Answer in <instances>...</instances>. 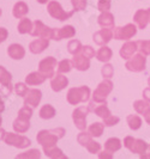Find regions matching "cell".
<instances>
[{
  "mask_svg": "<svg viewBox=\"0 0 150 159\" xmlns=\"http://www.w3.org/2000/svg\"><path fill=\"white\" fill-rule=\"evenodd\" d=\"M124 146L130 152L138 154L141 158H150V145L143 139H136L133 136L127 135L124 139Z\"/></svg>",
  "mask_w": 150,
  "mask_h": 159,
  "instance_id": "1",
  "label": "cell"
},
{
  "mask_svg": "<svg viewBox=\"0 0 150 159\" xmlns=\"http://www.w3.org/2000/svg\"><path fill=\"white\" fill-rule=\"evenodd\" d=\"M90 96H91V91L90 89L85 86V85H82L78 88H71L67 91V95H66V99L69 104L71 105H78L79 103H85L90 99Z\"/></svg>",
  "mask_w": 150,
  "mask_h": 159,
  "instance_id": "2",
  "label": "cell"
},
{
  "mask_svg": "<svg viewBox=\"0 0 150 159\" xmlns=\"http://www.w3.org/2000/svg\"><path fill=\"white\" fill-rule=\"evenodd\" d=\"M47 12L52 18L58 19V20H60V22H64V20L70 19L76 11L72 10V11H69V12H67V11L64 10L63 6H61V4H60L59 1H56V0H51L47 4Z\"/></svg>",
  "mask_w": 150,
  "mask_h": 159,
  "instance_id": "3",
  "label": "cell"
},
{
  "mask_svg": "<svg viewBox=\"0 0 150 159\" xmlns=\"http://www.w3.org/2000/svg\"><path fill=\"white\" fill-rule=\"evenodd\" d=\"M113 88H114V85L111 79H103L93 92V96H91L93 101L97 104L106 103V99L113 91Z\"/></svg>",
  "mask_w": 150,
  "mask_h": 159,
  "instance_id": "4",
  "label": "cell"
},
{
  "mask_svg": "<svg viewBox=\"0 0 150 159\" xmlns=\"http://www.w3.org/2000/svg\"><path fill=\"white\" fill-rule=\"evenodd\" d=\"M91 111L89 105H80L78 108H76L72 111V121L75 123V126L79 130H85L88 128L87 117L89 112Z\"/></svg>",
  "mask_w": 150,
  "mask_h": 159,
  "instance_id": "5",
  "label": "cell"
},
{
  "mask_svg": "<svg viewBox=\"0 0 150 159\" xmlns=\"http://www.w3.org/2000/svg\"><path fill=\"white\" fill-rule=\"evenodd\" d=\"M4 143H6L7 146H12V147H16V148L24 150V148H28L31 145V140L29 138H27V136L21 135L19 133L10 132L5 136Z\"/></svg>",
  "mask_w": 150,
  "mask_h": 159,
  "instance_id": "6",
  "label": "cell"
},
{
  "mask_svg": "<svg viewBox=\"0 0 150 159\" xmlns=\"http://www.w3.org/2000/svg\"><path fill=\"white\" fill-rule=\"evenodd\" d=\"M137 25L134 23H128L124 26L114 28V39L119 41H130L137 34Z\"/></svg>",
  "mask_w": 150,
  "mask_h": 159,
  "instance_id": "7",
  "label": "cell"
},
{
  "mask_svg": "<svg viewBox=\"0 0 150 159\" xmlns=\"http://www.w3.org/2000/svg\"><path fill=\"white\" fill-rule=\"evenodd\" d=\"M147 55H144L142 53H138V54H134L131 59H128L125 64L127 71L134 72V73H139L145 70V66H147Z\"/></svg>",
  "mask_w": 150,
  "mask_h": 159,
  "instance_id": "8",
  "label": "cell"
},
{
  "mask_svg": "<svg viewBox=\"0 0 150 159\" xmlns=\"http://www.w3.org/2000/svg\"><path fill=\"white\" fill-rule=\"evenodd\" d=\"M59 138L53 133L52 129H42L40 130L36 135V141L40 143L42 147H51V146H56L58 143Z\"/></svg>",
  "mask_w": 150,
  "mask_h": 159,
  "instance_id": "9",
  "label": "cell"
},
{
  "mask_svg": "<svg viewBox=\"0 0 150 159\" xmlns=\"http://www.w3.org/2000/svg\"><path fill=\"white\" fill-rule=\"evenodd\" d=\"M58 67V61L53 56H47L39 62V71L42 72L48 79L56 74V68Z\"/></svg>",
  "mask_w": 150,
  "mask_h": 159,
  "instance_id": "10",
  "label": "cell"
},
{
  "mask_svg": "<svg viewBox=\"0 0 150 159\" xmlns=\"http://www.w3.org/2000/svg\"><path fill=\"white\" fill-rule=\"evenodd\" d=\"M52 32H53V28H49L43 22L36 19L34 22L32 30L30 35H31L32 37H42V39L52 40Z\"/></svg>",
  "mask_w": 150,
  "mask_h": 159,
  "instance_id": "11",
  "label": "cell"
},
{
  "mask_svg": "<svg viewBox=\"0 0 150 159\" xmlns=\"http://www.w3.org/2000/svg\"><path fill=\"white\" fill-rule=\"evenodd\" d=\"M112 39H114V31L113 28H102L101 30L96 31L93 35V41L95 42V44L97 46H106L112 41Z\"/></svg>",
  "mask_w": 150,
  "mask_h": 159,
  "instance_id": "12",
  "label": "cell"
},
{
  "mask_svg": "<svg viewBox=\"0 0 150 159\" xmlns=\"http://www.w3.org/2000/svg\"><path fill=\"white\" fill-rule=\"evenodd\" d=\"M69 86V78L63 74V73H58L51 78V89L54 92H61L63 90Z\"/></svg>",
  "mask_w": 150,
  "mask_h": 159,
  "instance_id": "13",
  "label": "cell"
},
{
  "mask_svg": "<svg viewBox=\"0 0 150 159\" xmlns=\"http://www.w3.org/2000/svg\"><path fill=\"white\" fill-rule=\"evenodd\" d=\"M133 23L137 25L138 29H145L150 23V8H145V10H137L133 16Z\"/></svg>",
  "mask_w": 150,
  "mask_h": 159,
  "instance_id": "14",
  "label": "cell"
},
{
  "mask_svg": "<svg viewBox=\"0 0 150 159\" xmlns=\"http://www.w3.org/2000/svg\"><path fill=\"white\" fill-rule=\"evenodd\" d=\"M42 99V92L39 89H30L28 93L24 96V105H29L31 108H37Z\"/></svg>",
  "mask_w": 150,
  "mask_h": 159,
  "instance_id": "15",
  "label": "cell"
},
{
  "mask_svg": "<svg viewBox=\"0 0 150 159\" xmlns=\"http://www.w3.org/2000/svg\"><path fill=\"white\" fill-rule=\"evenodd\" d=\"M71 61L73 65V68H76L79 72H85L90 68V59L87 57L83 53L73 55Z\"/></svg>",
  "mask_w": 150,
  "mask_h": 159,
  "instance_id": "16",
  "label": "cell"
},
{
  "mask_svg": "<svg viewBox=\"0 0 150 159\" xmlns=\"http://www.w3.org/2000/svg\"><path fill=\"white\" fill-rule=\"evenodd\" d=\"M49 41L48 39H42V37H37L36 40H34L30 42L29 44V52L31 54H41L43 53L48 47H49Z\"/></svg>",
  "mask_w": 150,
  "mask_h": 159,
  "instance_id": "17",
  "label": "cell"
},
{
  "mask_svg": "<svg viewBox=\"0 0 150 159\" xmlns=\"http://www.w3.org/2000/svg\"><path fill=\"white\" fill-rule=\"evenodd\" d=\"M137 50H138V44H137V42L126 41V42L121 46V48H120L119 54H120V56H121V59L128 60V59H131V57L136 54Z\"/></svg>",
  "mask_w": 150,
  "mask_h": 159,
  "instance_id": "18",
  "label": "cell"
},
{
  "mask_svg": "<svg viewBox=\"0 0 150 159\" xmlns=\"http://www.w3.org/2000/svg\"><path fill=\"white\" fill-rule=\"evenodd\" d=\"M7 55L12 60L19 61V60L24 59V56H25V49L19 43H12L7 47Z\"/></svg>",
  "mask_w": 150,
  "mask_h": 159,
  "instance_id": "19",
  "label": "cell"
},
{
  "mask_svg": "<svg viewBox=\"0 0 150 159\" xmlns=\"http://www.w3.org/2000/svg\"><path fill=\"white\" fill-rule=\"evenodd\" d=\"M48 78L40 71H34L31 73H29L27 77H25V83L29 85V86H39L41 84H43Z\"/></svg>",
  "mask_w": 150,
  "mask_h": 159,
  "instance_id": "20",
  "label": "cell"
},
{
  "mask_svg": "<svg viewBox=\"0 0 150 159\" xmlns=\"http://www.w3.org/2000/svg\"><path fill=\"white\" fill-rule=\"evenodd\" d=\"M97 23L101 28H114L115 19L113 13H111L109 11H104L101 12V15L97 17Z\"/></svg>",
  "mask_w": 150,
  "mask_h": 159,
  "instance_id": "21",
  "label": "cell"
},
{
  "mask_svg": "<svg viewBox=\"0 0 150 159\" xmlns=\"http://www.w3.org/2000/svg\"><path fill=\"white\" fill-rule=\"evenodd\" d=\"M29 13V6L24 1H17L12 7V15L17 19H22Z\"/></svg>",
  "mask_w": 150,
  "mask_h": 159,
  "instance_id": "22",
  "label": "cell"
},
{
  "mask_svg": "<svg viewBox=\"0 0 150 159\" xmlns=\"http://www.w3.org/2000/svg\"><path fill=\"white\" fill-rule=\"evenodd\" d=\"M43 148V153L47 158L51 159H67V156L60 150L58 146H51V147H42Z\"/></svg>",
  "mask_w": 150,
  "mask_h": 159,
  "instance_id": "23",
  "label": "cell"
},
{
  "mask_svg": "<svg viewBox=\"0 0 150 159\" xmlns=\"http://www.w3.org/2000/svg\"><path fill=\"white\" fill-rule=\"evenodd\" d=\"M112 56H113V52H112L111 48L107 47V44L106 46H101V48L96 52V59L100 62H103V64L109 62Z\"/></svg>",
  "mask_w": 150,
  "mask_h": 159,
  "instance_id": "24",
  "label": "cell"
},
{
  "mask_svg": "<svg viewBox=\"0 0 150 159\" xmlns=\"http://www.w3.org/2000/svg\"><path fill=\"white\" fill-rule=\"evenodd\" d=\"M32 25H34V22H31V19H29L28 17H24L19 20V23L17 25V31L21 35L31 34Z\"/></svg>",
  "mask_w": 150,
  "mask_h": 159,
  "instance_id": "25",
  "label": "cell"
},
{
  "mask_svg": "<svg viewBox=\"0 0 150 159\" xmlns=\"http://www.w3.org/2000/svg\"><path fill=\"white\" fill-rule=\"evenodd\" d=\"M56 110L52 104H45V105H42L39 111V116L42 120H52L56 117Z\"/></svg>",
  "mask_w": 150,
  "mask_h": 159,
  "instance_id": "26",
  "label": "cell"
},
{
  "mask_svg": "<svg viewBox=\"0 0 150 159\" xmlns=\"http://www.w3.org/2000/svg\"><path fill=\"white\" fill-rule=\"evenodd\" d=\"M12 128L16 133H19V134H24L27 133L29 129H30V121H27V120H22L16 117V120L13 121L12 123Z\"/></svg>",
  "mask_w": 150,
  "mask_h": 159,
  "instance_id": "27",
  "label": "cell"
},
{
  "mask_svg": "<svg viewBox=\"0 0 150 159\" xmlns=\"http://www.w3.org/2000/svg\"><path fill=\"white\" fill-rule=\"evenodd\" d=\"M123 146V143L121 140L118 139V138H109L106 143H104V150L112 152V153H115L118 152Z\"/></svg>",
  "mask_w": 150,
  "mask_h": 159,
  "instance_id": "28",
  "label": "cell"
},
{
  "mask_svg": "<svg viewBox=\"0 0 150 159\" xmlns=\"http://www.w3.org/2000/svg\"><path fill=\"white\" fill-rule=\"evenodd\" d=\"M104 127L106 126L103 122H94L88 127V132L93 135V138H100L104 132Z\"/></svg>",
  "mask_w": 150,
  "mask_h": 159,
  "instance_id": "29",
  "label": "cell"
},
{
  "mask_svg": "<svg viewBox=\"0 0 150 159\" xmlns=\"http://www.w3.org/2000/svg\"><path fill=\"white\" fill-rule=\"evenodd\" d=\"M133 108L137 114L144 115V114L150 109V102L145 101L144 98H143V99H137V101L133 102Z\"/></svg>",
  "mask_w": 150,
  "mask_h": 159,
  "instance_id": "30",
  "label": "cell"
},
{
  "mask_svg": "<svg viewBox=\"0 0 150 159\" xmlns=\"http://www.w3.org/2000/svg\"><path fill=\"white\" fill-rule=\"evenodd\" d=\"M126 122L131 130H138L139 128L142 127V119L138 115H133V114L128 115L126 117Z\"/></svg>",
  "mask_w": 150,
  "mask_h": 159,
  "instance_id": "31",
  "label": "cell"
},
{
  "mask_svg": "<svg viewBox=\"0 0 150 159\" xmlns=\"http://www.w3.org/2000/svg\"><path fill=\"white\" fill-rule=\"evenodd\" d=\"M41 152L37 148H30L16 156V159H40Z\"/></svg>",
  "mask_w": 150,
  "mask_h": 159,
  "instance_id": "32",
  "label": "cell"
},
{
  "mask_svg": "<svg viewBox=\"0 0 150 159\" xmlns=\"http://www.w3.org/2000/svg\"><path fill=\"white\" fill-rule=\"evenodd\" d=\"M82 49H83V44L80 43V41L75 40V39L69 41V43H67V52L71 55H76V54L82 53Z\"/></svg>",
  "mask_w": 150,
  "mask_h": 159,
  "instance_id": "33",
  "label": "cell"
},
{
  "mask_svg": "<svg viewBox=\"0 0 150 159\" xmlns=\"http://www.w3.org/2000/svg\"><path fill=\"white\" fill-rule=\"evenodd\" d=\"M60 32V37L61 40H66V39H73L76 36V29L73 25H64L63 28L59 29Z\"/></svg>",
  "mask_w": 150,
  "mask_h": 159,
  "instance_id": "34",
  "label": "cell"
},
{
  "mask_svg": "<svg viewBox=\"0 0 150 159\" xmlns=\"http://www.w3.org/2000/svg\"><path fill=\"white\" fill-rule=\"evenodd\" d=\"M72 68H73V65H72L71 60H69V59H64V60H61V61L58 62L56 72H58V73H63V74H67V73L71 72Z\"/></svg>",
  "mask_w": 150,
  "mask_h": 159,
  "instance_id": "35",
  "label": "cell"
},
{
  "mask_svg": "<svg viewBox=\"0 0 150 159\" xmlns=\"http://www.w3.org/2000/svg\"><path fill=\"white\" fill-rule=\"evenodd\" d=\"M93 112H95V115H96V116L101 117L102 120L112 115L109 108L107 107V102H106V103H101L100 105H97V107L94 109V111H93Z\"/></svg>",
  "mask_w": 150,
  "mask_h": 159,
  "instance_id": "36",
  "label": "cell"
},
{
  "mask_svg": "<svg viewBox=\"0 0 150 159\" xmlns=\"http://www.w3.org/2000/svg\"><path fill=\"white\" fill-rule=\"evenodd\" d=\"M93 140V135L88 132L87 129L85 130H80L77 135V143L82 146V147H87V145L90 141Z\"/></svg>",
  "mask_w": 150,
  "mask_h": 159,
  "instance_id": "37",
  "label": "cell"
},
{
  "mask_svg": "<svg viewBox=\"0 0 150 159\" xmlns=\"http://www.w3.org/2000/svg\"><path fill=\"white\" fill-rule=\"evenodd\" d=\"M32 114H34V108L29 107V105H23L17 114V117L22 120H27V121H30V119L32 117Z\"/></svg>",
  "mask_w": 150,
  "mask_h": 159,
  "instance_id": "38",
  "label": "cell"
},
{
  "mask_svg": "<svg viewBox=\"0 0 150 159\" xmlns=\"http://www.w3.org/2000/svg\"><path fill=\"white\" fill-rule=\"evenodd\" d=\"M29 85L25 83V81H19V83H17V84H15V86H13V91H15V93H16L17 96H19V97H23L24 96L28 93V91L30 90V89L28 88Z\"/></svg>",
  "mask_w": 150,
  "mask_h": 159,
  "instance_id": "39",
  "label": "cell"
},
{
  "mask_svg": "<svg viewBox=\"0 0 150 159\" xmlns=\"http://www.w3.org/2000/svg\"><path fill=\"white\" fill-rule=\"evenodd\" d=\"M0 85H12V74L5 67L0 71Z\"/></svg>",
  "mask_w": 150,
  "mask_h": 159,
  "instance_id": "40",
  "label": "cell"
},
{
  "mask_svg": "<svg viewBox=\"0 0 150 159\" xmlns=\"http://www.w3.org/2000/svg\"><path fill=\"white\" fill-rule=\"evenodd\" d=\"M138 44V52L144 55H150V40H141L137 41Z\"/></svg>",
  "mask_w": 150,
  "mask_h": 159,
  "instance_id": "41",
  "label": "cell"
},
{
  "mask_svg": "<svg viewBox=\"0 0 150 159\" xmlns=\"http://www.w3.org/2000/svg\"><path fill=\"white\" fill-rule=\"evenodd\" d=\"M101 74H102L103 79H111L114 74V67L109 62H106L101 68Z\"/></svg>",
  "mask_w": 150,
  "mask_h": 159,
  "instance_id": "42",
  "label": "cell"
},
{
  "mask_svg": "<svg viewBox=\"0 0 150 159\" xmlns=\"http://www.w3.org/2000/svg\"><path fill=\"white\" fill-rule=\"evenodd\" d=\"M71 5L76 12L84 11L88 6V0H71Z\"/></svg>",
  "mask_w": 150,
  "mask_h": 159,
  "instance_id": "43",
  "label": "cell"
},
{
  "mask_svg": "<svg viewBox=\"0 0 150 159\" xmlns=\"http://www.w3.org/2000/svg\"><path fill=\"white\" fill-rule=\"evenodd\" d=\"M85 148H87V151L89 152V153H91V154H97L99 152L101 151V143L95 141L94 139H93V140L87 145Z\"/></svg>",
  "mask_w": 150,
  "mask_h": 159,
  "instance_id": "44",
  "label": "cell"
},
{
  "mask_svg": "<svg viewBox=\"0 0 150 159\" xmlns=\"http://www.w3.org/2000/svg\"><path fill=\"white\" fill-rule=\"evenodd\" d=\"M112 6L111 0H99L97 2V10L100 12H104V11H109Z\"/></svg>",
  "mask_w": 150,
  "mask_h": 159,
  "instance_id": "45",
  "label": "cell"
},
{
  "mask_svg": "<svg viewBox=\"0 0 150 159\" xmlns=\"http://www.w3.org/2000/svg\"><path fill=\"white\" fill-rule=\"evenodd\" d=\"M119 122H120V119H119L118 116H108V117H106V119H103V123H104V126L106 127H113V126H117Z\"/></svg>",
  "mask_w": 150,
  "mask_h": 159,
  "instance_id": "46",
  "label": "cell"
},
{
  "mask_svg": "<svg viewBox=\"0 0 150 159\" xmlns=\"http://www.w3.org/2000/svg\"><path fill=\"white\" fill-rule=\"evenodd\" d=\"M82 53L87 56V57H89V59L96 57V52H95V49L91 46H83Z\"/></svg>",
  "mask_w": 150,
  "mask_h": 159,
  "instance_id": "47",
  "label": "cell"
},
{
  "mask_svg": "<svg viewBox=\"0 0 150 159\" xmlns=\"http://www.w3.org/2000/svg\"><path fill=\"white\" fill-rule=\"evenodd\" d=\"M13 86L15 85H1V88H0V95L8 97V96L11 95V92L13 91Z\"/></svg>",
  "mask_w": 150,
  "mask_h": 159,
  "instance_id": "48",
  "label": "cell"
},
{
  "mask_svg": "<svg viewBox=\"0 0 150 159\" xmlns=\"http://www.w3.org/2000/svg\"><path fill=\"white\" fill-rule=\"evenodd\" d=\"M97 157L100 159H112L114 156H113L112 152L107 151V150H103V151H100L97 153Z\"/></svg>",
  "mask_w": 150,
  "mask_h": 159,
  "instance_id": "49",
  "label": "cell"
},
{
  "mask_svg": "<svg viewBox=\"0 0 150 159\" xmlns=\"http://www.w3.org/2000/svg\"><path fill=\"white\" fill-rule=\"evenodd\" d=\"M8 37V31L6 28H2V26H0V44L1 43H4L5 41L7 40Z\"/></svg>",
  "mask_w": 150,
  "mask_h": 159,
  "instance_id": "50",
  "label": "cell"
},
{
  "mask_svg": "<svg viewBox=\"0 0 150 159\" xmlns=\"http://www.w3.org/2000/svg\"><path fill=\"white\" fill-rule=\"evenodd\" d=\"M52 130H53V133H54V134H56L59 139L64 138V136H65V134H66V130H65L64 128H61V127L54 128V129H52Z\"/></svg>",
  "mask_w": 150,
  "mask_h": 159,
  "instance_id": "51",
  "label": "cell"
},
{
  "mask_svg": "<svg viewBox=\"0 0 150 159\" xmlns=\"http://www.w3.org/2000/svg\"><path fill=\"white\" fill-rule=\"evenodd\" d=\"M52 40L61 41V37H60V32H59V29H58V28H53V32H52Z\"/></svg>",
  "mask_w": 150,
  "mask_h": 159,
  "instance_id": "52",
  "label": "cell"
},
{
  "mask_svg": "<svg viewBox=\"0 0 150 159\" xmlns=\"http://www.w3.org/2000/svg\"><path fill=\"white\" fill-rule=\"evenodd\" d=\"M143 98H144L145 101L150 102V86L143 90Z\"/></svg>",
  "mask_w": 150,
  "mask_h": 159,
  "instance_id": "53",
  "label": "cell"
},
{
  "mask_svg": "<svg viewBox=\"0 0 150 159\" xmlns=\"http://www.w3.org/2000/svg\"><path fill=\"white\" fill-rule=\"evenodd\" d=\"M143 117H144V120H145V122H147V123H148V125L150 126V109L147 112H145L144 115H143Z\"/></svg>",
  "mask_w": 150,
  "mask_h": 159,
  "instance_id": "54",
  "label": "cell"
},
{
  "mask_svg": "<svg viewBox=\"0 0 150 159\" xmlns=\"http://www.w3.org/2000/svg\"><path fill=\"white\" fill-rule=\"evenodd\" d=\"M6 134H7V133H6V130H5L4 128L0 127V141H2V140L5 139V136H6Z\"/></svg>",
  "mask_w": 150,
  "mask_h": 159,
  "instance_id": "55",
  "label": "cell"
},
{
  "mask_svg": "<svg viewBox=\"0 0 150 159\" xmlns=\"http://www.w3.org/2000/svg\"><path fill=\"white\" fill-rule=\"evenodd\" d=\"M5 110V102H4V99L1 98V95H0V114Z\"/></svg>",
  "mask_w": 150,
  "mask_h": 159,
  "instance_id": "56",
  "label": "cell"
},
{
  "mask_svg": "<svg viewBox=\"0 0 150 159\" xmlns=\"http://www.w3.org/2000/svg\"><path fill=\"white\" fill-rule=\"evenodd\" d=\"M39 4H41V5H45V4H48L51 0H36Z\"/></svg>",
  "mask_w": 150,
  "mask_h": 159,
  "instance_id": "57",
  "label": "cell"
},
{
  "mask_svg": "<svg viewBox=\"0 0 150 159\" xmlns=\"http://www.w3.org/2000/svg\"><path fill=\"white\" fill-rule=\"evenodd\" d=\"M1 125H2V117H1V115H0V127H1Z\"/></svg>",
  "mask_w": 150,
  "mask_h": 159,
  "instance_id": "58",
  "label": "cell"
},
{
  "mask_svg": "<svg viewBox=\"0 0 150 159\" xmlns=\"http://www.w3.org/2000/svg\"><path fill=\"white\" fill-rule=\"evenodd\" d=\"M1 15H2V10L0 8V17H1Z\"/></svg>",
  "mask_w": 150,
  "mask_h": 159,
  "instance_id": "59",
  "label": "cell"
},
{
  "mask_svg": "<svg viewBox=\"0 0 150 159\" xmlns=\"http://www.w3.org/2000/svg\"><path fill=\"white\" fill-rule=\"evenodd\" d=\"M148 85L150 86V77H149V79H148Z\"/></svg>",
  "mask_w": 150,
  "mask_h": 159,
  "instance_id": "60",
  "label": "cell"
},
{
  "mask_svg": "<svg viewBox=\"0 0 150 159\" xmlns=\"http://www.w3.org/2000/svg\"><path fill=\"white\" fill-rule=\"evenodd\" d=\"M1 67H2V66H0V71H1Z\"/></svg>",
  "mask_w": 150,
  "mask_h": 159,
  "instance_id": "61",
  "label": "cell"
}]
</instances>
